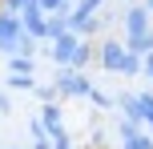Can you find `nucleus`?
Instances as JSON below:
<instances>
[{
    "label": "nucleus",
    "instance_id": "nucleus-1",
    "mask_svg": "<svg viewBox=\"0 0 153 149\" xmlns=\"http://www.w3.org/2000/svg\"><path fill=\"white\" fill-rule=\"evenodd\" d=\"M20 28H24V36H32V40L48 36V28H45V12H40L36 0H32V4H24V20H20Z\"/></svg>",
    "mask_w": 153,
    "mask_h": 149
},
{
    "label": "nucleus",
    "instance_id": "nucleus-2",
    "mask_svg": "<svg viewBox=\"0 0 153 149\" xmlns=\"http://www.w3.org/2000/svg\"><path fill=\"white\" fill-rule=\"evenodd\" d=\"M121 61H125V44H117V40H105L101 44V64L113 73H121Z\"/></svg>",
    "mask_w": 153,
    "mask_h": 149
},
{
    "label": "nucleus",
    "instance_id": "nucleus-3",
    "mask_svg": "<svg viewBox=\"0 0 153 149\" xmlns=\"http://www.w3.org/2000/svg\"><path fill=\"white\" fill-rule=\"evenodd\" d=\"M125 28H129V36H145L149 32V12L145 8H129L125 12Z\"/></svg>",
    "mask_w": 153,
    "mask_h": 149
},
{
    "label": "nucleus",
    "instance_id": "nucleus-4",
    "mask_svg": "<svg viewBox=\"0 0 153 149\" xmlns=\"http://www.w3.org/2000/svg\"><path fill=\"white\" fill-rule=\"evenodd\" d=\"M61 93H69V97H85V93H93V89H89V81H85L81 73H61Z\"/></svg>",
    "mask_w": 153,
    "mask_h": 149
},
{
    "label": "nucleus",
    "instance_id": "nucleus-5",
    "mask_svg": "<svg viewBox=\"0 0 153 149\" xmlns=\"http://www.w3.org/2000/svg\"><path fill=\"white\" fill-rule=\"evenodd\" d=\"M76 44H81V40L65 32V36H56V48H53V56H56L61 64H69V61H73V53H76Z\"/></svg>",
    "mask_w": 153,
    "mask_h": 149
},
{
    "label": "nucleus",
    "instance_id": "nucleus-6",
    "mask_svg": "<svg viewBox=\"0 0 153 149\" xmlns=\"http://www.w3.org/2000/svg\"><path fill=\"white\" fill-rule=\"evenodd\" d=\"M125 53H133V56H149V53H153V32H145V36H129Z\"/></svg>",
    "mask_w": 153,
    "mask_h": 149
},
{
    "label": "nucleus",
    "instance_id": "nucleus-7",
    "mask_svg": "<svg viewBox=\"0 0 153 149\" xmlns=\"http://www.w3.org/2000/svg\"><path fill=\"white\" fill-rule=\"evenodd\" d=\"M101 4H105V0H81V4H76V12L69 16V24H73V28H76V24H81V20H89V16L97 12Z\"/></svg>",
    "mask_w": 153,
    "mask_h": 149
},
{
    "label": "nucleus",
    "instance_id": "nucleus-8",
    "mask_svg": "<svg viewBox=\"0 0 153 149\" xmlns=\"http://www.w3.org/2000/svg\"><path fill=\"white\" fill-rule=\"evenodd\" d=\"M121 101H125V117H129V125H133V129H137V121H149L137 97H121Z\"/></svg>",
    "mask_w": 153,
    "mask_h": 149
},
{
    "label": "nucleus",
    "instance_id": "nucleus-9",
    "mask_svg": "<svg viewBox=\"0 0 153 149\" xmlns=\"http://www.w3.org/2000/svg\"><path fill=\"white\" fill-rule=\"evenodd\" d=\"M45 28H48V36H65V32H69V16H53V20H45Z\"/></svg>",
    "mask_w": 153,
    "mask_h": 149
},
{
    "label": "nucleus",
    "instance_id": "nucleus-10",
    "mask_svg": "<svg viewBox=\"0 0 153 149\" xmlns=\"http://www.w3.org/2000/svg\"><path fill=\"white\" fill-rule=\"evenodd\" d=\"M125 149H149V141H145L133 125H125Z\"/></svg>",
    "mask_w": 153,
    "mask_h": 149
},
{
    "label": "nucleus",
    "instance_id": "nucleus-11",
    "mask_svg": "<svg viewBox=\"0 0 153 149\" xmlns=\"http://www.w3.org/2000/svg\"><path fill=\"white\" fill-rule=\"evenodd\" d=\"M8 69H12V77H28L32 61H28V56H12V64H8Z\"/></svg>",
    "mask_w": 153,
    "mask_h": 149
},
{
    "label": "nucleus",
    "instance_id": "nucleus-12",
    "mask_svg": "<svg viewBox=\"0 0 153 149\" xmlns=\"http://www.w3.org/2000/svg\"><path fill=\"white\" fill-rule=\"evenodd\" d=\"M89 56H93V48H89V44H76V53H73V61H69V64H73V69H81V64H89Z\"/></svg>",
    "mask_w": 153,
    "mask_h": 149
},
{
    "label": "nucleus",
    "instance_id": "nucleus-13",
    "mask_svg": "<svg viewBox=\"0 0 153 149\" xmlns=\"http://www.w3.org/2000/svg\"><path fill=\"white\" fill-rule=\"evenodd\" d=\"M121 73H141V56L125 53V61H121Z\"/></svg>",
    "mask_w": 153,
    "mask_h": 149
},
{
    "label": "nucleus",
    "instance_id": "nucleus-14",
    "mask_svg": "<svg viewBox=\"0 0 153 149\" xmlns=\"http://www.w3.org/2000/svg\"><path fill=\"white\" fill-rule=\"evenodd\" d=\"M40 12H65V0H36Z\"/></svg>",
    "mask_w": 153,
    "mask_h": 149
},
{
    "label": "nucleus",
    "instance_id": "nucleus-15",
    "mask_svg": "<svg viewBox=\"0 0 153 149\" xmlns=\"http://www.w3.org/2000/svg\"><path fill=\"white\" fill-rule=\"evenodd\" d=\"M24 4H32V0H4V12L16 16V12H24Z\"/></svg>",
    "mask_w": 153,
    "mask_h": 149
},
{
    "label": "nucleus",
    "instance_id": "nucleus-16",
    "mask_svg": "<svg viewBox=\"0 0 153 149\" xmlns=\"http://www.w3.org/2000/svg\"><path fill=\"white\" fill-rule=\"evenodd\" d=\"M145 12H153V0H145Z\"/></svg>",
    "mask_w": 153,
    "mask_h": 149
},
{
    "label": "nucleus",
    "instance_id": "nucleus-17",
    "mask_svg": "<svg viewBox=\"0 0 153 149\" xmlns=\"http://www.w3.org/2000/svg\"><path fill=\"white\" fill-rule=\"evenodd\" d=\"M149 73H153V53H149Z\"/></svg>",
    "mask_w": 153,
    "mask_h": 149
},
{
    "label": "nucleus",
    "instance_id": "nucleus-18",
    "mask_svg": "<svg viewBox=\"0 0 153 149\" xmlns=\"http://www.w3.org/2000/svg\"><path fill=\"white\" fill-rule=\"evenodd\" d=\"M65 4H69V0H65Z\"/></svg>",
    "mask_w": 153,
    "mask_h": 149
}]
</instances>
